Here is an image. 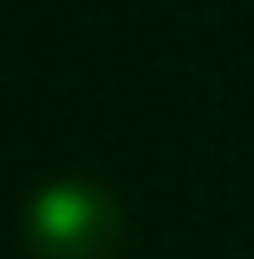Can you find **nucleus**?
<instances>
[{
  "label": "nucleus",
  "mask_w": 254,
  "mask_h": 259,
  "mask_svg": "<svg viewBox=\"0 0 254 259\" xmlns=\"http://www.w3.org/2000/svg\"><path fill=\"white\" fill-rule=\"evenodd\" d=\"M122 232V209L100 182H50L22 215V237L39 259H100Z\"/></svg>",
  "instance_id": "obj_1"
}]
</instances>
